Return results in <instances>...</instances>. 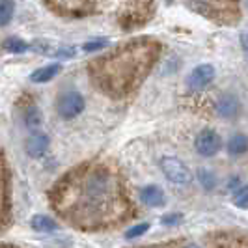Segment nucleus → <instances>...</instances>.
I'll use <instances>...</instances> for the list:
<instances>
[{"label": "nucleus", "instance_id": "b1692460", "mask_svg": "<svg viewBox=\"0 0 248 248\" xmlns=\"http://www.w3.org/2000/svg\"><path fill=\"white\" fill-rule=\"evenodd\" d=\"M0 202H2V170H0Z\"/></svg>", "mask_w": 248, "mask_h": 248}, {"label": "nucleus", "instance_id": "5701e85b", "mask_svg": "<svg viewBox=\"0 0 248 248\" xmlns=\"http://www.w3.org/2000/svg\"><path fill=\"white\" fill-rule=\"evenodd\" d=\"M241 43H243V49H245V50L248 52V32H247V34H243V36H241Z\"/></svg>", "mask_w": 248, "mask_h": 248}, {"label": "nucleus", "instance_id": "f257e3e1", "mask_svg": "<svg viewBox=\"0 0 248 248\" xmlns=\"http://www.w3.org/2000/svg\"><path fill=\"white\" fill-rule=\"evenodd\" d=\"M54 194L56 211L82 228L122 222L129 207L122 181L107 166H84L69 174L58 183Z\"/></svg>", "mask_w": 248, "mask_h": 248}, {"label": "nucleus", "instance_id": "423d86ee", "mask_svg": "<svg viewBox=\"0 0 248 248\" xmlns=\"http://www.w3.org/2000/svg\"><path fill=\"white\" fill-rule=\"evenodd\" d=\"M213 78H215V67L211 63H202V65H196L186 77V86L190 92H200L205 86H209Z\"/></svg>", "mask_w": 248, "mask_h": 248}, {"label": "nucleus", "instance_id": "39448f33", "mask_svg": "<svg viewBox=\"0 0 248 248\" xmlns=\"http://www.w3.org/2000/svg\"><path fill=\"white\" fill-rule=\"evenodd\" d=\"M161 170L162 174L166 175L172 183H175V185H186L192 179V174H190L188 166L183 161L175 159V157H162Z\"/></svg>", "mask_w": 248, "mask_h": 248}, {"label": "nucleus", "instance_id": "7ed1b4c3", "mask_svg": "<svg viewBox=\"0 0 248 248\" xmlns=\"http://www.w3.org/2000/svg\"><path fill=\"white\" fill-rule=\"evenodd\" d=\"M192 12L211 19L218 25L239 21V0H185Z\"/></svg>", "mask_w": 248, "mask_h": 248}, {"label": "nucleus", "instance_id": "0eeeda50", "mask_svg": "<svg viewBox=\"0 0 248 248\" xmlns=\"http://www.w3.org/2000/svg\"><path fill=\"white\" fill-rule=\"evenodd\" d=\"M194 146H196V151H198L202 157H213V155H217L220 151L222 140H220V137L215 131L205 129V131H202L198 137H196Z\"/></svg>", "mask_w": 248, "mask_h": 248}, {"label": "nucleus", "instance_id": "4468645a", "mask_svg": "<svg viewBox=\"0 0 248 248\" xmlns=\"http://www.w3.org/2000/svg\"><path fill=\"white\" fill-rule=\"evenodd\" d=\"M247 149H248V138L245 135H235V137L230 138V142H228L230 155H243V153H247Z\"/></svg>", "mask_w": 248, "mask_h": 248}, {"label": "nucleus", "instance_id": "f3484780", "mask_svg": "<svg viewBox=\"0 0 248 248\" xmlns=\"http://www.w3.org/2000/svg\"><path fill=\"white\" fill-rule=\"evenodd\" d=\"M105 47H108V37H95L92 41H86L82 45V50L84 52H97V50L105 49Z\"/></svg>", "mask_w": 248, "mask_h": 248}, {"label": "nucleus", "instance_id": "1a4fd4ad", "mask_svg": "<svg viewBox=\"0 0 248 248\" xmlns=\"http://www.w3.org/2000/svg\"><path fill=\"white\" fill-rule=\"evenodd\" d=\"M140 200H142V203L148 205V207H162L164 202H166V198H164V190L157 185L144 186V188L140 190Z\"/></svg>", "mask_w": 248, "mask_h": 248}, {"label": "nucleus", "instance_id": "aec40b11", "mask_svg": "<svg viewBox=\"0 0 248 248\" xmlns=\"http://www.w3.org/2000/svg\"><path fill=\"white\" fill-rule=\"evenodd\" d=\"M148 230H149V224L148 222L137 224V226H133V228H129V230L125 232V237H127V239H137V237L144 235Z\"/></svg>", "mask_w": 248, "mask_h": 248}, {"label": "nucleus", "instance_id": "9d476101", "mask_svg": "<svg viewBox=\"0 0 248 248\" xmlns=\"http://www.w3.org/2000/svg\"><path fill=\"white\" fill-rule=\"evenodd\" d=\"M60 69H62V65H60V63H49V65H45V67L36 69L34 73L30 75V80H32V82H36V84L49 82V80H52L56 75L60 73Z\"/></svg>", "mask_w": 248, "mask_h": 248}, {"label": "nucleus", "instance_id": "412c9836", "mask_svg": "<svg viewBox=\"0 0 248 248\" xmlns=\"http://www.w3.org/2000/svg\"><path fill=\"white\" fill-rule=\"evenodd\" d=\"M183 220V215L181 213H170V215H164L161 218V222L164 226H175V224H179Z\"/></svg>", "mask_w": 248, "mask_h": 248}, {"label": "nucleus", "instance_id": "6e6552de", "mask_svg": "<svg viewBox=\"0 0 248 248\" xmlns=\"http://www.w3.org/2000/svg\"><path fill=\"white\" fill-rule=\"evenodd\" d=\"M25 149L28 153V157L32 159H41L47 149H49V137L43 133H34L32 137H28V140L25 142Z\"/></svg>", "mask_w": 248, "mask_h": 248}, {"label": "nucleus", "instance_id": "393cba45", "mask_svg": "<svg viewBox=\"0 0 248 248\" xmlns=\"http://www.w3.org/2000/svg\"><path fill=\"white\" fill-rule=\"evenodd\" d=\"M247 6H248V0H247Z\"/></svg>", "mask_w": 248, "mask_h": 248}, {"label": "nucleus", "instance_id": "f03ea898", "mask_svg": "<svg viewBox=\"0 0 248 248\" xmlns=\"http://www.w3.org/2000/svg\"><path fill=\"white\" fill-rule=\"evenodd\" d=\"M159 54L155 39H135L92 63V78L101 90L122 97L144 80Z\"/></svg>", "mask_w": 248, "mask_h": 248}, {"label": "nucleus", "instance_id": "ddd939ff", "mask_svg": "<svg viewBox=\"0 0 248 248\" xmlns=\"http://www.w3.org/2000/svg\"><path fill=\"white\" fill-rule=\"evenodd\" d=\"M23 120H25V125L28 127V129L36 131L37 127L41 125V112H39V108H37L36 105H30V107H26L25 108Z\"/></svg>", "mask_w": 248, "mask_h": 248}, {"label": "nucleus", "instance_id": "f8f14e48", "mask_svg": "<svg viewBox=\"0 0 248 248\" xmlns=\"http://www.w3.org/2000/svg\"><path fill=\"white\" fill-rule=\"evenodd\" d=\"M217 110L222 118H233L239 112V101L233 95H222L217 105Z\"/></svg>", "mask_w": 248, "mask_h": 248}, {"label": "nucleus", "instance_id": "9b49d317", "mask_svg": "<svg viewBox=\"0 0 248 248\" xmlns=\"http://www.w3.org/2000/svg\"><path fill=\"white\" fill-rule=\"evenodd\" d=\"M30 226H32L36 232H39V233H52V232L58 230L56 220H52L47 215H34L32 220H30Z\"/></svg>", "mask_w": 248, "mask_h": 248}, {"label": "nucleus", "instance_id": "6ab92c4d", "mask_svg": "<svg viewBox=\"0 0 248 248\" xmlns=\"http://www.w3.org/2000/svg\"><path fill=\"white\" fill-rule=\"evenodd\" d=\"M233 203L239 209H248V185L237 188V192L233 194Z\"/></svg>", "mask_w": 248, "mask_h": 248}, {"label": "nucleus", "instance_id": "2eb2a0df", "mask_svg": "<svg viewBox=\"0 0 248 248\" xmlns=\"http://www.w3.org/2000/svg\"><path fill=\"white\" fill-rule=\"evenodd\" d=\"M28 49H30V45L26 43L25 39H21V37H8L4 41V50L12 52V54H23Z\"/></svg>", "mask_w": 248, "mask_h": 248}, {"label": "nucleus", "instance_id": "a211bd4d", "mask_svg": "<svg viewBox=\"0 0 248 248\" xmlns=\"http://www.w3.org/2000/svg\"><path fill=\"white\" fill-rule=\"evenodd\" d=\"M198 179L205 190H213V186L217 185V177L209 170H198Z\"/></svg>", "mask_w": 248, "mask_h": 248}, {"label": "nucleus", "instance_id": "4be33fe9", "mask_svg": "<svg viewBox=\"0 0 248 248\" xmlns=\"http://www.w3.org/2000/svg\"><path fill=\"white\" fill-rule=\"evenodd\" d=\"M54 56L56 58H73L75 49L73 47H58V49L54 50Z\"/></svg>", "mask_w": 248, "mask_h": 248}, {"label": "nucleus", "instance_id": "20e7f679", "mask_svg": "<svg viewBox=\"0 0 248 248\" xmlns=\"http://www.w3.org/2000/svg\"><path fill=\"white\" fill-rule=\"evenodd\" d=\"M84 107H86L84 97L78 92L69 90V92H63L60 95V99L56 103V112H58V116L62 120H73L84 110Z\"/></svg>", "mask_w": 248, "mask_h": 248}, {"label": "nucleus", "instance_id": "dca6fc26", "mask_svg": "<svg viewBox=\"0 0 248 248\" xmlns=\"http://www.w3.org/2000/svg\"><path fill=\"white\" fill-rule=\"evenodd\" d=\"M15 13V0H0V26L12 23Z\"/></svg>", "mask_w": 248, "mask_h": 248}]
</instances>
